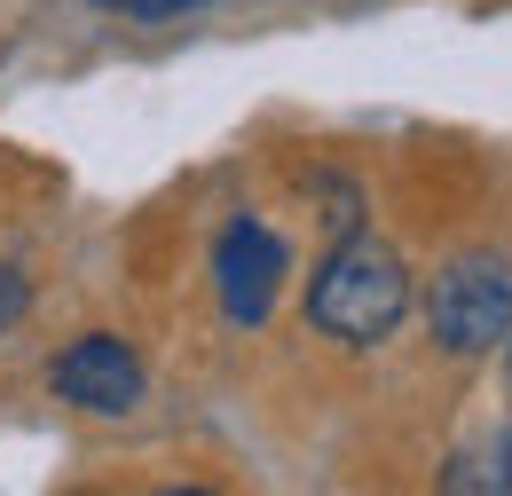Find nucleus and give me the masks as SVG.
<instances>
[{
  "mask_svg": "<svg viewBox=\"0 0 512 496\" xmlns=\"http://www.w3.org/2000/svg\"><path fill=\"white\" fill-rule=\"evenodd\" d=\"M142 386H150V371H142V355L119 331H79L64 355L48 363V394L71 402L79 418H127L142 402Z\"/></svg>",
  "mask_w": 512,
  "mask_h": 496,
  "instance_id": "4",
  "label": "nucleus"
},
{
  "mask_svg": "<svg viewBox=\"0 0 512 496\" xmlns=\"http://www.w3.org/2000/svg\"><path fill=\"white\" fill-rule=\"evenodd\" d=\"M142 8H197V0H142Z\"/></svg>",
  "mask_w": 512,
  "mask_h": 496,
  "instance_id": "6",
  "label": "nucleus"
},
{
  "mask_svg": "<svg viewBox=\"0 0 512 496\" xmlns=\"http://www.w3.org/2000/svg\"><path fill=\"white\" fill-rule=\"evenodd\" d=\"M410 315V268L371 229H347L308 276V323L331 347H386Z\"/></svg>",
  "mask_w": 512,
  "mask_h": 496,
  "instance_id": "1",
  "label": "nucleus"
},
{
  "mask_svg": "<svg viewBox=\"0 0 512 496\" xmlns=\"http://www.w3.org/2000/svg\"><path fill=\"white\" fill-rule=\"evenodd\" d=\"M24 308H32V284H24L16 268H0V331H8V323H16Z\"/></svg>",
  "mask_w": 512,
  "mask_h": 496,
  "instance_id": "5",
  "label": "nucleus"
},
{
  "mask_svg": "<svg viewBox=\"0 0 512 496\" xmlns=\"http://www.w3.org/2000/svg\"><path fill=\"white\" fill-rule=\"evenodd\" d=\"M284 276H292V245H284L268 221L237 213V221L213 237V300H221V315H229L237 331H260V323L276 315Z\"/></svg>",
  "mask_w": 512,
  "mask_h": 496,
  "instance_id": "3",
  "label": "nucleus"
},
{
  "mask_svg": "<svg viewBox=\"0 0 512 496\" xmlns=\"http://www.w3.org/2000/svg\"><path fill=\"white\" fill-rule=\"evenodd\" d=\"M426 323H434V347L457 363L497 355L512 339V260L505 252H457L449 268H434Z\"/></svg>",
  "mask_w": 512,
  "mask_h": 496,
  "instance_id": "2",
  "label": "nucleus"
},
{
  "mask_svg": "<svg viewBox=\"0 0 512 496\" xmlns=\"http://www.w3.org/2000/svg\"><path fill=\"white\" fill-rule=\"evenodd\" d=\"M497 355H505V386H512V339H505V347H497Z\"/></svg>",
  "mask_w": 512,
  "mask_h": 496,
  "instance_id": "7",
  "label": "nucleus"
}]
</instances>
